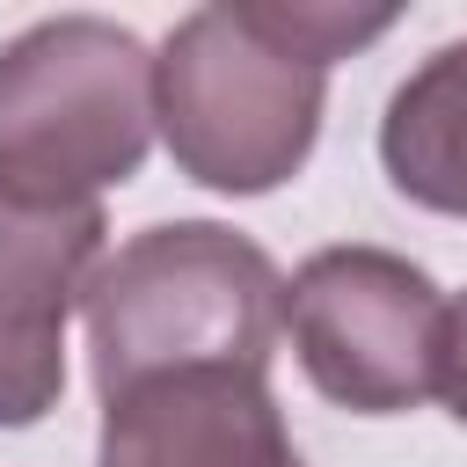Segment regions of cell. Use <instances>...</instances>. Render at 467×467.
I'll return each instance as SVG.
<instances>
[{"mask_svg": "<svg viewBox=\"0 0 467 467\" xmlns=\"http://www.w3.org/2000/svg\"><path fill=\"white\" fill-rule=\"evenodd\" d=\"M102 204H15L0 197V431H29L66 387V321L102 263Z\"/></svg>", "mask_w": 467, "mask_h": 467, "instance_id": "obj_5", "label": "cell"}, {"mask_svg": "<svg viewBox=\"0 0 467 467\" xmlns=\"http://www.w3.org/2000/svg\"><path fill=\"white\" fill-rule=\"evenodd\" d=\"M153 146V51L102 15H51L0 44V197L102 204Z\"/></svg>", "mask_w": 467, "mask_h": 467, "instance_id": "obj_3", "label": "cell"}, {"mask_svg": "<svg viewBox=\"0 0 467 467\" xmlns=\"http://www.w3.org/2000/svg\"><path fill=\"white\" fill-rule=\"evenodd\" d=\"M285 336L321 401L350 416H409L438 394L445 292L423 263L343 241L285 277Z\"/></svg>", "mask_w": 467, "mask_h": 467, "instance_id": "obj_4", "label": "cell"}, {"mask_svg": "<svg viewBox=\"0 0 467 467\" xmlns=\"http://www.w3.org/2000/svg\"><path fill=\"white\" fill-rule=\"evenodd\" d=\"M438 401L467 431V292L445 299V343H438Z\"/></svg>", "mask_w": 467, "mask_h": 467, "instance_id": "obj_8", "label": "cell"}, {"mask_svg": "<svg viewBox=\"0 0 467 467\" xmlns=\"http://www.w3.org/2000/svg\"><path fill=\"white\" fill-rule=\"evenodd\" d=\"M394 22V7H197L153 51V131L190 182L219 197H263L306 168L328 109V66Z\"/></svg>", "mask_w": 467, "mask_h": 467, "instance_id": "obj_1", "label": "cell"}, {"mask_svg": "<svg viewBox=\"0 0 467 467\" xmlns=\"http://www.w3.org/2000/svg\"><path fill=\"white\" fill-rule=\"evenodd\" d=\"M80 314H88L95 394L182 365L270 372L285 328V277L263 255V241L219 219H168L95 263Z\"/></svg>", "mask_w": 467, "mask_h": 467, "instance_id": "obj_2", "label": "cell"}, {"mask_svg": "<svg viewBox=\"0 0 467 467\" xmlns=\"http://www.w3.org/2000/svg\"><path fill=\"white\" fill-rule=\"evenodd\" d=\"M379 168L387 182L445 219H467V36L438 44L379 117Z\"/></svg>", "mask_w": 467, "mask_h": 467, "instance_id": "obj_7", "label": "cell"}, {"mask_svg": "<svg viewBox=\"0 0 467 467\" xmlns=\"http://www.w3.org/2000/svg\"><path fill=\"white\" fill-rule=\"evenodd\" d=\"M95 467H306L270 372L182 365L102 394Z\"/></svg>", "mask_w": 467, "mask_h": 467, "instance_id": "obj_6", "label": "cell"}]
</instances>
